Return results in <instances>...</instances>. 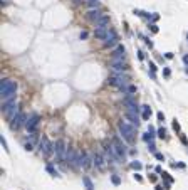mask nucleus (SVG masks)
<instances>
[{
    "mask_svg": "<svg viewBox=\"0 0 188 190\" xmlns=\"http://www.w3.org/2000/svg\"><path fill=\"white\" fill-rule=\"evenodd\" d=\"M131 168H133V170H141L143 165H141L139 162H131Z\"/></svg>",
    "mask_w": 188,
    "mask_h": 190,
    "instance_id": "28",
    "label": "nucleus"
},
{
    "mask_svg": "<svg viewBox=\"0 0 188 190\" xmlns=\"http://www.w3.org/2000/svg\"><path fill=\"white\" fill-rule=\"evenodd\" d=\"M134 180H138V182H141V180H143V178H141V175H138V173H134Z\"/></svg>",
    "mask_w": 188,
    "mask_h": 190,
    "instance_id": "41",
    "label": "nucleus"
},
{
    "mask_svg": "<svg viewBox=\"0 0 188 190\" xmlns=\"http://www.w3.org/2000/svg\"><path fill=\"white\" fill-rule=\"evenodd\" d=\"M79 167L82 170H89L91 167H94L92 157H89L87 151H79Z\"/></svg>",
    "mask_w": 188,
    "mask_h": 190,
    "instance_id": "12",
    "label": "nucleus"
},
{
    "mask_svg": "<svg viewBox=\"0 0 188 190\" xmlns=\"http://www.w3.org/2000/svg\"><path fill=\"white\" fill-rule=\"evenodd\" d=\"M74 2H84V4H86V2H87V0H74Z\"/></svg>",
    "mask_w": 188,
    "mask_h": 190,
    "instance_id": "45",
    "label": "nucleus"
},
{
    "mask_svg": "<svg viewBox=\"0 0 188 190\" xmlns=\"http://www.w3.org/2000/svg\"><path fill=\"white\" fill-rule=\"evenodd\" d=\"M149 180H151V182H156L158 178H156V175H149Z\"/></svg>",
    "mask_w": 188,
    "mask_h": 190,
    "instance_id": "42",
    "label": "nucleus"
},
{
    "mask_svg": "<svg viewBox=\"0 0 188 190\" xmlns=\"http://www.w3.org/2000/svg\"><path fill=\"white\" fill-rule=\"evenodd\" d=\"M109 22H111V19H109V15L106 14V15L101 17V19L94 24V25H96V27H108V25H109Z\"/></svg>",
    "mask_w": 188,
    "mask_h": 190,
    "instance_id": "21",
    "label": "nucleus"
},
{
    "mask_svg": "<svg viewBox=\"0 0 188 190\" xmlns=\"http://www.w3.org/2000/svg\"><path fill=\"white\" fill-rule=\"evenodd\" d=\"M148 150L151 151V153H156V145L153 141H148Z\"/></svg>",
    "mask_w": 188,
    "mask_h": 190,
    "instance_id": "30",
    "label": "nucleus"
},
{
    "mask_svg": "<svg viewBox=\"0 0 188 190\" xmlns=\"http://www.w3.org/2000/svg\"><path fill=\"white\" fill-rule=\"evenodd\" d=\"M170 74H171V71H170L168 67H165V69H163V76H165V78H170Z\"/></svg>",
    "mask_w": 188,
    "mask_h": 190,
    "instance_id": "34",
    "label": "nucleus"
},
{
    "mask_svg": "<svg viewBox=\"0 0 188 190\" xmlns=\"http://www.w3.org/2000/svg\"><path fill=\"white\" fill-rule=\"evenodd\" d=\"M79 39L84 40V39H87V30H82V32L79 34Z\"/></svg>",
    "mask_w": 188,
    "mask_h": 190,
    "instance_id": "32",
    "label": "nucleus"
},
{
    "mask_svg": "<svg viewBox=\"0 0 188 190\" xmlns=\"http://www.w3.org/2000/svg\"><path fill=\"white\" fill-rule=\"evenodd\" d=\"M106 162H108V158H106V155H103V153H99V151H94L92 155V163L94 167L98 168V170H106Z\"/></svg>",
    "mask_w": 188,
    "mask_h": 190,
    "instance_id": "13",
    "label": "nucleus"
},
{
    "mask_svg": "<svg viewBox=\"0 0 188 190\" xmlns=\"http://www.w3.org/2000/svg\"><path fill=\"white\" fill-rule=\"evenodd\" d=\"M0 143H2V146H4V150H5V151H9V148H7V141H5V138H0Z\"/></svg>",
    "mask_w": 188,
    "mask_h": 190,
    "instance_id": "35",
    "label": "nucleus"
},
{
    "mask_svg": "<svg viewBox=\"0 0 188 190\" xmlns=\"http://www.w3.org/2000/svg\"><path fill=\"white\" fill-rule=\"evenodd\" d=\"M111 182L114 185H119L121 183V178H119V175H111Z\"/></svg>",
    "mask_w": 188,
    "mask_h": 190,
    "instance_id": "27",
    "label": "nucleus"
},
{
    "mask_svg": "<svg viewBox=\"0 0 188 190\" xmlns=\"http://www.w3.org/2000/svg\"><path fill=\"white\" fill-rule=\"evenodd\" d=\"M113 143L116 145L118 151H119V155H121L123 158L126 157V155H128V146L124 145V143H121V140H119V138H114V140H113Z\"/></svg>",
    "mask_w": 188,
    "mask_h": 190,
    "instance_id": "20",
    "label": "nucleus"
},
{
    "mask_svg": "<svg viewBox=\"0 0 188 190\" xmlns=\"http://www.w3.org/2000/svg\"><path fill=\"white\" fill-rule=\"evenodd\" d=\"M124 116H126V119H128V121H129L131 124H134V126H139V114H138V111H133V109H126Z\"/></svg>",
    "mask_w": 188,
    "mask_h": 190,
    "instance_id": "18",
    "label": "nucleus"
},
{
    "mask_svg": "<svg viewBox=\"0 0 188 190\" xmlns=\"http://www.w3.org/2000/svg\"><path fill=\"white\" fill-rule=\"evenodd\" d=\"M54 155L57 158L59 163H66V157H67V151H69V146H67V141L66 140H57L54 143Z\"/></svg>",
    "mask_w": 188,
    "mask_h": 190,
    "instance_id": "5",
    "label": "nucleus"
},
{
    "mask_svg": "<svg viewBox=\"0 0 188 190\" xmlns=\"http://www.w3.org/2000/svg\"><path fill=\"white\" fill-rule=\"evenodd\" d=\"M116 45H118V32L114 29H111L109 34L106 35V39L103 40V47L104 49H114Z\"/></svg>",
    "mask_w": 188,
    "mask_h": 190,
    "instance_id": "11",
    "label": "nucleus"
},
{
    "mask_svg": "<svg viewBox=\"0 0 188 190\" xmlns=\"http://www.w3.org/2000/svg\"><path fill=\"white\" fill-rule=\"evenodd\" d=\"M111 59H121V61H124L126 59V49H124V45L118 44L114 49L111 50Z\"/></svg>",
    "mask_w": 188,
    "mask_h": 190,
    "instance_id": "17",
    "label": "nucleus"
},
{
    "mask_svg": "<svg viewBox=\"0 0 188 190\" xmlns=\"http://www.w3.org/2000/svg\"><path fill=\"white\" fill-rule=\"evenodd\" d=\"M39 124H40V116L34 113L32 116H29L27 124H25V128H27V131H29V133H35V131H37V128H39Z\"/></svg>",
    "mask_w": 188,
    "mask_h": 190,
    "instance_id": "14",
    "label": "nucleus"
},
{
    "mask_svg": "<svg viewBox=\"0 0 188 190\" xmlns=\"http://www.w3.org/2000/svg\"><path fill=\"white\" fill-rule=\"evenodd\" d=\"M149 67H151V71H153V73H155L156 69H158V67L155 66V62H149Z\"/></svg>",
    "mask_w": 188,
    "mask_h": 190,
    "instance_id": "38",
    "label": "nucleus"
},
{
    "mask_svg": "<svg viewBox=\"0 0 188 190\" xmlns=\"http://www.w3.org/2000/svg\"><path fill=\"white\" fill-rule=\"evenodd\" d=\"M27 119H29V116H27L24 111H20V113H19V114H17V116L10 121V128L14 130V131H19L22 126H25V124H27Z\"/></svg>",
    "mask_w": 188,
    "mask_h": 190,
    "instance_id": "9",
    "label": "nucleus"
},
{
    "mask_svg": "<svg viewBox=\"0 0 188 190\" xmlns=\"http://www.w3.org/2000/svg\"><path fill=\"white\" fill-rule=\"evenodd\" d=\"M86 5H87L89 10H91V9H101V0H87Z\"/></svg>",
    "mask_w": 188,
    "mask_h": 190,
    "instance_id": "22",
    "label": "nucleus"
},
{
    "mask_svg": "<svg viewBox=\"0 0 188 190\" xmlns=\"http://www.w3.org/2000/svg\"><path fill=\"white\" fill-rule=\"evenodd\" d=\"M109 30H111L109 25H108V27H96V29H94V37L99 39V40H104L106 35L109 34Z\"/></svg>",
    "mask_w": 188,
    "mask_h": 190,
    "instance_id": "19",
    "label": "nucleus"
},
{
    "mask_svg": "<svg viewBox=\"0 0 188 190\" xmlns=\"http://www.w3.org/2000/svg\"><path fill=\"white\" fill-rule=\"evenodd\" d=\"M141 109H143V114H141V118H143L144 121H146V119H149V116H151V108H149L148 104H144V106H141Z\"/></svg>",
    "mask_w": 188,
    "mask_h": 190,
    "instance_id": "23",
    "label": "nucleus"
},
{
    "mask_svg": "<svg viewBox=\"0 0 188 190\" xmlns=\"http://www.w3.org/2000/svg\"><path fill=\"white\" fill-rule=\"evenodd\" d=\"M104 10L103 9H91V10H87V14H86V17H87V20H91V22H98L101 17H104Z\"/></svg>",
    "mask_w": 188,
    "mask_h": 190,
    "instance_id": "16",
    "label": "nucleus"
},
{
    "mask_svg": "<svg viewBox=\"0 0 188 190\" xmlns=\"http://www.w3.org/2000/svg\"><path fill=\"white\" fill-rule=\"evenodd\" d=\"M156 133H158V138H161V140H165V138H166V130L165 128H160Z\"/></svg>",
    "mask_w": 188,
    "mask_h": 190,
    "instance_id": "26",
    "label": "nucleus"
},
{
    "mask_svg": "<svg viewBox=\"0 0 188 190\" xmlns=\"http://www.w3.org/2000/svg\"><path fill=\"white\" fill-rule=\"evenodd\" d=\"M24 148H25L27 151H32L34 150V143L32 141H27V143H24Z\"/></svg>",
    "mask_w": 188,
    "mask_h": 190,
    "instance_id": "29",
    "label": "nucleus"
},
{
    "mask_svg": "<svg viewBox=\"0 0 188 190\" xmlns=\"http://www.w3.org/2000/svg\"><path fill=\"white\" fill-rule=\"evenodd\" d=\"M165 57H166V59H173V52H166Z\"/></svg>",
    "mask_w": 188,
    "mask_h": 190,
    "instance_id": "40",
    "label": "nucleus"
},
{
    "mask_svg": "<svg viewBox=\"0 0 188 190\" xmlns=\"http://www.w3.org/2000/svg\"><path fill=\"white\" fill-rule=\"evenodd\" d=\"M158 119H160V121H165V114H163V113H158Z\"/></svg>",
    "mask_w": 188,
    "mask_h": 190,
    "instance_id": "39",
    "label": "nucleus"
},
{
    "mask_svg": "<svg viewBox=\"0 0 188 190\" xmlns=\"http://www.w3.org/2000/svg\"><path fill=\"white\" fill-rule=\"evenodd\" d=\"M134 93H136V86H134V84H129V86H128V93H126V94H134Z\"/></svg>",
    "mask_w": 188,
    "mask_h": 190,
    "instance_id": "31",
    "label": "nucleus"
},
{
    "mask_svg": "<svg viewBox=\"0 0 188 190\" xmlns=\"http://www.w3.org/2000/svg\"><path fill=\"white\" fill-rule=\"evenodd\" d=\"M155 157H156V160H160V162H165V157H163V153H158V151H156Z\"/></svg>",
    "mask_w": 188,
    "mask_h": 190,
    "instance_id": "33",
    "label": "nucleus"
},
{
    "mask_svg": "<svg viewBox=\"0 0 188 190\" xmlns=\"http://www.w3.org/2000/svg\"><path fill=\"white\" fill-rule=\"evenodd\" d=\"M66 163L72 168V170H77V168H81V167H79V151H76L74 148H69V151H67V157H66Z\"/></svg>",
    "mask_w": 188,
    "mask_h": 190,
    "instance_id": "10",
    "label": "nucleus"
},
{
    "mask_svg": "<svg viewBox=\"0 0 188 190\" xmlns=\"http://www.w3.org/2000/svg\"><path fill=\"white\" fill-rule=\"evenodd\" d=\"M149 27H151V32H153V34H156V32H158V27H156L155 24H151Z\"/></svg>",
    "mask_w": 188,
    "mask_h": 190,
    "instance_id": "37",
    "label": "nucleus"
},
{
    "mask_svg": "<svg viewBox=\"0 0 188 190\" xmlns=\"http://www.w3.org/2000/svg\"><path fill=\"white\" fill-rule=\"evenodd\" d=\"M118 131L121 135V138L126 140L128 143H133L134 141L136 130H134V124H131L129 121H119V123H118Z\"/></svg>",
    "mask_w": 188,
    "mask_h": 190,
    "instance_id": "3",
    "label": "nucleus"
},
{
    "mask_svg": "<svg viewBox=\"0 0 188 190\" xmlns=\"http://www.w3.org/2000/svg\"><path fill=\"white\" fill-rule=\"evenodd\" d=\"M82 183H84V187H86V190H94V183L91 182L89 177H82Z\"/></svg>",
    "mask_w": 188,
    "mask_h": 190,
    "instance_id": "24",
    "label": "nucleus"
},
{
    "mask_svg": "<svg viewBox=\"0 0 188 190\" xmlns=\"http://www.w3.org/2000/svg\"><path fill=\"white\" fill-rule=\"evenodd\" d=\"M2 111H4V114H5L7 119L12 121V119L20 113V108H19V104H17V99L9 101V103H4V104H2Z\"/></svg>",
    "mask_w": 188,
    "mask_h": 190,
    "instance_id": "6",
    "label": "nucleus"
},
{
    "mask_svg": "<svg viewBox=\"0 0 188 190\" xmlns=\"http://www.w3.org/2000/svg\"><path fill=\"white\" fill-rule=\"evenodd\" d=\"M109 69L113 71V74H124V73H128L129 66L124 61H121V59H111Z\"/></svg>",
    "mask_w": 188,
    "mask_h": 190,
    "instance_id": "7",
    "label": "nucleus"
},
{
    "mask_svg": "<svg viewBox=\"0 0 188 190\" xmlns=\"http://www.w3.org/2000/svg\"><path fill=\"white\" fill-rule=\"evenodd\" d=\"M103 150H104L106 158H108L111 163H119V162L123 160V157L119 155V151H118L116 145L113 143V140H111V141H104V145H103Z\"/></svg>",
    "mask_w": 188,
    "mask_h": 190,
    "instance_id": "4",
    "label": "nucleus"
},
{
    "mask_svg": "<svg viewBox=\"0 0 188 190\" xmlns=\"http://www.w3.org/2000/svg\"><path fill=\"white\" fill-rule=\"evenodd\" d=\"M17 88H19V84H17V81H14V79H2V81H0V98H2V104L17 99Z\"/></svg>",
    "mask_w": 188,
    "mask_h": 190,
    "instance_id": "1",
    "label": "nucleus"
},
{
    "mask_svg": "<svg viewBox=\"0 0 188 190\" xmlns=\"http://www.w3.org/2000/svg\"><path fill=\"white\" fill-rule=\"evenodd\" d=\"M183 62H185V64H188V56H185V57H183Z\"/></svg>",
    "mask_w": 188,
    "mask_h": 190,
    "instance_id": "44",
    "label": "nucleus"
},
{
    "mask_svg": "<svg viewBox=\"0 0 188 190\" xmlns=\"http://www.w3.org/2000/svg\"><path fill=\"white\" fill-rule=\"evenodd\" d=\"M45 170H47V172H49V173L52 175V177H59V173H57V170H55V168L52 167L50 163H47V167H45Z\"/></svg>",
    "mask_w": 188,
    "mask_h": 190,
    "instance_id": "25",
    "label": "nucleus"
},
{
    "mask_svg": "<svg viewBox=\"0 0 188 190\" xmlns=\"http://www.w3.org/2000/svg\"><path fill=\"white\" fill-rule=\"evenodd\" d=\"M138 57H139V59H144V54L141 52V50H138Z\"/></svg>",
    "mask_w": 188,
    "mask_h": 190,
    "instance_id": "43",
    "label": "nucleus"
},
{
    "mask_svg": "<svg viewBox=\"0 0 188 190\" xmlns=\"http://www.w3.org/2000/svg\"><path fill=\"white\" fill-rule=\"evenodd\" d=\"M173 130H175V131H180V123H176V119L173 121Z\"/></svg>",
    "mask_w": 188,
    "mask_h": 190,
    "instance_id": "36",
    "label": "nucleus"
},
{
    "mask_svg": "<svg viewBox=\"0 0 188 190\" xmlns=\"http://www.w3.org/2000/svg\"><path fill=\"white\" fill-rule=\"evenodd\" d=\"M106 84L108 86H116L119 91H123L124 94L128 93V86H129V78L126 74H111L109 78L106 79Z\"/></svg>",
    "mask_w": 188,
    "mask_h": 190,
    "instance_id": "2",
    "label": "nucleus"
},
{
    "mask_svg": "<svg viewBox=\"0 0 188 190\" xmlns=\"http://www.w3.org/2000/svg\"><path fill=\"white\" fill-rule=\"evenodd\" d=\"M39 151H40V155L45 158H49L52 153H55L54 151V143L52 141H49L47 138H42V140L39 141Z\"/></svg>",
    "mask_w": 188,
    "mask_h": 190,
    "instance_id": "8",
    "label": "nucleus"
},
{
    "mask_svg": "<svg viewBox=\"0 0 188 190\" xmlns=\"http://www.w3.org/2000/svg\"><path fill=\"white\" fill-rule=\"evenodd\" d=\"M123 104H124L128 109H133V111H138L139 113V106H138V103H136L134 94H126L124 98H123Z\"/></svg>",
    "mask_w": 188,
    "mask_h": 190,
    "instance_id": "15",
    "label": "nucleus"
}]
</instances>
